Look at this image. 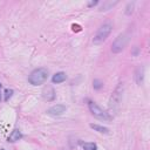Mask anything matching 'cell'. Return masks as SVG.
<instances>
[{"instance_id":"1","label":"cell","mask_w":150,"mask_h":150,"mask_svg":"<svg viewBox=\"0 0 150 150\" xmlns=\"http://www.w3.org/2000/svg\"><path fill=\"white\" fill-rule=\"evenodd\" d=\"M48 69L43 68V67H40V68H36L34 69L29 76H28V82L32 84V86H40V84H43L47 79H48Z\"/></svg>"},{"instance_id":"2","label":"cell","mask_w":150,"mask_h":150,"mask_svg":"<svg viewBox=\"0 0 150 150\" xmlns=\"http://www.w3.org/2000/svg\"><path fill=\"white\" fill-rule=\"evenodd\" d=\"M111 30H112V25L110 22L102 23L100 26V28L97 29L94 39H93V43L94 45H101V43H103L107 40V38L110 35Z\"/></svg>"},{"instance_id":"3","label":"cell","mask_w":150,"mask_h":150,"mask_svg":"<svg viewBox=\"0 0 150 150\" xmlns=\"http://www.w3.org/2000/svg\"><path fill=\"white\" fill-rule=\"evenodd\" d=\"M130 40V34L128 32H123L121 34L117 35V38L114 40L112 45H111V52L114 54H117V53H121L128 45Z\"/></svg>"},{"instance_id":"4","label":"cell","mask_w":150,"mask_h":150,"mask_svg":"<svg viewBox=\"0 0 150 150\" xmlns=\"http://www.w3.org/2000/svg\"><path fill=\"white\" fill-rule=\"evenodd\" d=\"M88 109H89L90 114L95 118H97V120H101V121H111L112 120V116H110L109 112H107L105 110H103L100 105H97L93 101H89L88 102Z\"/></svg>"},{"instance_id":"5","label":"cell","mask_w":150,"mask_h":150,"mask_svg":"<svg viewBox=\"0 0 150 150\" xmlns=\"http://www.w3.org/2000/svg\"><path fill=\"white\" fill-rule=\"evenodd\" d=\"M122 91H123V86H122V83H118V86L115 88V90L109 100V107L112 111L118 110V107L122 101Z\"/></svg>"},{"instance_id":"6","label":"cell","mask_w":150,"mask_h":150,"mask_svg":"<svg viewBox=\"0 0 150 150\" xmlns=\"http://www.w3.org/2000/svg\"><path fill=\"white\" fill-rule=\"evenodd\" d=\"M67 110V107L64 104H55L53 107H50L49 109H47V114L48 115H52V116H60L62 115L64 111Z\"/></svg>"},{"instance_id":"7","label":"cell","mask_w":150,"mask_h":150,"mask_svg":"<svg viewBox=\"0 0 150 150\" xmlns=\"http://www.w3.org/2000/svg\"><path fill=\"white\" fill-rule=\"evenodd\" d=\"M55 90H54V88L52 87V86H47V87H45L43 88V90H42V97H43V100L45 101H47V102H52V101H54L55 100Z\"/></svg>"},{"instance_id":"8","label":"cell","mask_w":150,"mask_h":150,"mask_svg":"<svg viewBox=\"0 0 150 150\" xmlns=\"http://www.w3.org/2000/svg\"><path fill=\"white\" fill-rule=\"evenodd\" d=\"M143 80H144V68L143 66H138L135 70V81L138 86H141L143 83Z\"/></svg>"},{"instance_id":"9","label":"cell","mask_w":150,"mask_h":150,"mask_svg":"<svg viewBox=\"0 0 150 150\" xmlns=\"http://www.w3.org/2000/svg\"><path fill=\"white\" fill-rule=\"evenodd\" d=\"M66 79H67L66 73H63V71H59V73H55V74L53 75V77H52V82H53V83H62V82L66 81Z\"/></svg>"},{"instance_id":"10","label":"cell","mask_w":150,"mask_h":150,"mask_svg":"<svg viewBox=\"0 0 150 150\" xmlns=\"http://www.w3.org/2000/svg\"><path fill=\"white\" fill-rule=\"evenodd\" d=\"M21 137H22V135H21L20 130H19V129H14V130L9 134V136H8L7 141H8V142H11V143H14V142L19 141Z\"/></svg>"},{"instance_id":"11","label":"cell","mask_w":150,"mask_h":150,"mask_svg":"<svg viewBox=\"0 0 150 150\" xmlns=\"http://www.w3.org/2000/svg\"><path fill=\"white\" fill-rule=\"evenodd\" d=\"M90 128L94 129L95 131L100 132V134H109V129L107 127H103V125H100V124H94L91 123L90 124Z\"/></svg>"},{"instance_id":"12","label":"cell","mask_w":150,"mask_h":150,"mask_svg":"<svg viewBox=\"0 0 150 150\" xmlns=\"http://www.w3.org/2000/svg\"><path fill=\"white\" fill-rule=\"evenodd\" d=\"M118 4V1H104L103 4H102V6L100 7V11L101 12H103V11H109V9H111L115 5H117Z\"/></svg>"},{"instance_id":"13","label":"cell","mask_w":150,"mask_h":150,"mask_svg":"<svg viewBox=\"0 0 150 150\" xmlns=\"http://www.w3.org/2000/svg\"><path fill=\"white\" fill-rule=\"evenodd\" d=\"M83 150H97V145L93 142H86L83 143Z\"/></svg>"},{"instance_id":"14","label":"cell","mask_w":150,"mask_h":150,"mask_svg":"<svg viewBox=\"0 0 150 150\" xmlns=\"http://www.w3.org/2000/svg\"><path fill=\"white\" fill-rule=\"evenodd\" d=\"M134 7H135V2H128L127 7H125V14L127 15H131L132 12H134Z\"/></svg>"},{"instance_id":"15","label":"cell","mask_w":150,"mask_h":150,"mask_svg":"<svg viewBox=\"0 0 150 150\" xmlns=\"http://www.w3.org/2000/svg\"><path fill=\"white\" fill-rule=\"evenodd\" d=\"M93 87H94V89L98 90V89H101V88L103 87V83H102V81H100V80L95 79V80L93 81Z\"/></svg>"},{"instance_id":"16","label":"cell","mask_w":150,"mask_h":150,"mask_svg":"<svg viewBox=\"0 0 150 150\" xmlns=\"http://www.w3.org/2000/svg\"><path fill=\"white\" fill-rule=\"evenodd\" d=\"M12 95H13V90L12 89H6L5 90V101L7 102L12 97Z\"/></svg>"},{"instance_id":"17","label":"cell","mask_w":150,"mask_h":150,"mask_svg":"<svg viewBox=\"0 0 150 150\" xmlns=\"http://www.w3.org/2000/svg\"><path fill=\"white\" fill-rule=\"evenodd\" d=\"M97 4H98V1H97V0H95V1H90V2H88V7H93V6L97 5Z\"/></svg>"},{"instance_id":"18","label":"cell","mask_w":150,"mask_h":150,"mask_svg":"<svg viewBox=\"0 0 150 150\" xmlns=\"http://www.w3.org/2000/svg\"><path fill=\"white\" fill-rule=\"evenodd\" d=\"M138 53H139V48H138V47H134V50H132V55H135V56H136Z\"/></svg>"},{"instance_id":"19","label":"cell","mask_w":150,"mask_h":150,"mask_svg":"<svg viewBox=\"0 0 150 150\" xmlns=\"http://www.w3.org/2000/svg\"><path fill=\"white\" fill-rule=\"evenodd\" d=\"M1 88V87H0ZM0 101H1V91H0Z\"/></svg>"},{"instance_id":"20","label":"cell","mask_w":150,"mask_h":150,"mask_svg":"<svg viewBox=\"0 0 150 150\" xmlns=\"http://www.w3.org/2000/svg\"><path fill=\"white\" fill-rule=\"evenodd\" d=\"M0 150H5V149H0Z\"/></svg>"},{"instance_id":"21","label":"cell","mask_w":150,"mask_h":150,"mask_svg":"<svg viewBox=\"0 0 150 150\" xmlns=\"http://www.w3.org/2000/svg\"><path fill=\"white\" fill-rule=\"evenodd\" d=\"M0 87H1V83H0Z\"/></svg>"}]
</instances>
